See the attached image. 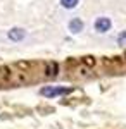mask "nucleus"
Masks as SVG:
<instances>
[{
	"mask_svg": "<svg viewBox=\"0 0 126 129\" xmlns=\"http://www.w3.org/2000/svg\"><path fill=\"white\" fill-rule=\"evenodd\" d=\"M73 89L71 88H60V86H47V88L41 89V95L43 96H49V98H52V96H57V95H68V93H71Z\"/></svg>",
	"mask_w": 126,
	"mask_h": 129,
	"instance_id": "obj_1",
	"label": "nucleus"
},
{
	"mask_svg": "<svg viewBox=\"0 0 126 129\" xmlns=\"http://www.w3.org/2000/svg\"><path fill=\"white\" fill-rule=\"evenodd\" d=\"M109 28H111V21L107 19V17H100V19L95 21V29L100 31V33L109 31Z\"/></svg>",
	"mask_w": 126,
	"mask_h": 129,
	"instance_id": "obj_2",
	"label": "nucleus"
},
{
	"mask_svg": "<svg viewBox=\"0 0 126 129\" xmlns=\"http://www.w3.org/2000/svg\"><path fill=\"white\" fill-rule=\"evenodd\" d=\"M24 29H21V28H14V29H10L9 31V38L12 41H21L23 38H24Z\"/></svg>",
	"mask_w": 126,
	"mask_h": 129,
	"instance_id": "obj_3",
	"label": "nucleus"
},
{
	"mask_svg": "<svg viewBox=\"0 0 126 129\" xmlns=\"http://www.w3.org/2000/svg\"><path fill=\"white\" fill-rule=\"evenodd\" d=\"M69 29L73 31V33H79V31L83 29V21L81 19H73L69 22Z\"/></svg>",
	"mask_w": 126,
	"mask_h": 129,
	"instance_id": "obj_4",
	"label": "nucleus"
},
{
	"mask_svg": "<svg viewBox=\"0 0 126 129\" xmlns=\"http://www.w3.org/2000/svg\"><path fill=\"white\" fill-rule=\"evenodd\" d=\"M60 4L66 7V9H73L78 5V0H60Z\"/></svg>",
	"mask_w": 126,
	"mask_h": 129,
	"instance_id": "obj_5",
	"label": "nucleus"
},
{
	"mask_svg": "<svg viewBox=\"0 0 126 129\" xmlns=\"http://www.w3.org/2000/svg\"><path fill=\"white\" fill-rule=\"evenodd\" d=\"M117 43H119L121 47H126V31H123V33L117 36Z\"/></svg>",
	"mask_w": 126,
	"mask_h": 129,
	"instance_id": "obj_6",
	"label": "nucleus"
},
{
	"mask_svg": "<svg viewBox=\"0 0 126 129\" xmlns=\"http://www.w3.org/2000/svg\"><path fill=\"white\" fill-rule=\"evenodd\" d=\"M55 69H57V66L55 64H50V69L47 72V76H55Z\"/></svg>",
	"mask_w": 126,
	"mask_h": 129,
	"instance_id": "obj_7",
	"label": "nucleus"
}]
</instances>
